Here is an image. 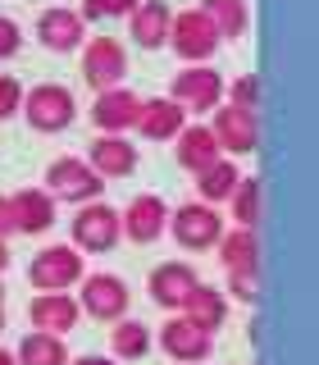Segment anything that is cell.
Instances as JSON below:
<instances>
[{
    "label": "cell",
    "instance_id": "cell-1",
    "mask_svg": "<svg viewBox=\"0 0 319 365\" xmlns=\"http://www.w3.org/2000/svg\"><path fill=\"white\" fill-rule=\"evenodd\" d=\"M46 197L51 201H68V205H87V201H100L105 192V178L78 155H60L46 165Z\"/></svg>",
    "mask_w": 319,
    "mask_h": 365
},
{
    "label": "cell",
    "instance_id": "cell-2",
    "mask_svg": "<svg viewBox=\"0 0 319 365\" xmlns=\"http://www.w3.org/2000/svg\"><path fill=\"white\" fill-rule=\"evenodd\" d=\"M83 256H78V247H64V242H51L41 247L37 256L28 260V283L37 292H68L78 288V279H83Z\"/></svg>",
    "mask_w": 319,
    "mask_h": 365
},
{
    "label": "cell",
    "instance_id": "cell-3",
    "mask_svg": "<svg viewBox=\"0 0 319 365\" xmlns=\"http://www.w3.org/2000/svg\"><path fill=\"white\" fill-rule=\"evenodd\" d=\"M19 110L37 133H64L68 123H73V114H78V101H73V91L64 83H41V87L23 91Z\"/></svg>",
    "mask_w": 319,
    "mask_h": 365
},
{
    "label": "cell",
    "instance_id": "cell-4",
    "mask_svg": "<svg viewBox=\"0 0 319 365\" xmlns=\"http://www.w3.org/2000/svg\"><path fill=\"white\" fill-rule=\"evenodd\" d=\"M128 283L119 279V274H83L78 279V311H87L91 319H105V324H114V319L128 315Z\"/></svg>",
    "mask_w": 319,
    "mask_h": 365
},
{
    "label": "cell",
    "instance_id": "cell-5",
    "mask_svg": "<svg viewBox=\"0 0 319 365\" xmlns=\"http://www.w3.org/2000/svg\"><path fill=\"white\" fill-rule=\"evenodd\" d=\"M174 46V55L182 64H205L214 51H219V32H214V23L201 14V9H182V14L169 19V41Z\"/></svg>",
    "mask_w": 319,
    "mask_h": 365
},
{
    "label": "cell",
    "instance_id": "cell-6",
    "mask_svg": "<svg viewBox=\"0 0 319 365\" xmlns=\"http://www.w3.org/2000/svg\"><path fill=\"white\" fill-rule=\"evenodd\" d=\"M169 233L182 251H210L224 233V215L205 201H187L178 210H169Z\"/></svg>",
    "mask_w": 319,
    "mask_h": 365
},
{
    "label": "cell",
    "instance_id": "cell-7",
    "mask_svg": "<svg viewBox=\"0 0 319 365\" xmlns=\"http://www.w3.org/2000/svg\"><path fill=\"white\" fill-rule=\"evenodd\" d=\"M123 237V224H119V210L105 201H87L83 210L73 215V247L78 251H91V256H105V251L119 247Z\"/></svg>",
    "mask_w": 319,
    "mask_h": 365
},
{
    "label": "cell",
    "instance_id": "cell-8",
    "mask_svg": "<svg viewBox=\"0 0 319 365\" xmlns=\"http://www.w3.org/2000/svg\"><path fill=\"white\" fill-rule=\"evenodd\" d=\"M214 123H210V133H214V142H219V151L228 160H237V155H251L260 146V119H256V110H242V106H214Z\"/></svg>",
    "mask_w": 319,
    "mask_h": 365
},
{
    "label": "cell",
    "instance_id": "cell-9",
    "mask_svg": "<svg viewBox=\"0 0 319 365\" xmlns=\"http://www.w3.org/2000/svg\"><path fill=\"white\" fill-rule=\"evenodd\" d=\"M169 101H178L182 110H214L224 106V73L210 64H187L174 73V91H169Z\"/></svg>",
    "mask_w": 319,
    "mask_h": 365
},
{
    "label": "cell",
    "instance_id": "cell-10",
    "mask_svg": "<svg viewBox=\"0 0 319 365\" xmlns=\"http://www.w3.org/2000/svg\"><path fill=\"white\" fill-rule=\"evenodd\" d=\"M160 351H164L169 361L201 365V361H210V351H214V334L197 329L187 315H174V319L160 324Z\"/></svg>",
    "mask_w": 319,
    "mask_h": 365
},
{
    "label": "cell",
    "instance_id": "cell-11",
    "mask_svg": "<svg viewBox=\"0 0 319 365\" xmlns=\"http://www.w3.org/2000/svg\"><path fill=\"white\" fill-rule=\"evenodd\" d=\"M123 73H128V51H123L114 37H91L87 51H83V78L96 91L105 87H119Z\"/></svg>",
    "mask_w": 319,
    "mask_h": 365
},
{
    "label": "cell",
    "instance_id": "cell-12",
    "mask_svg": "<svg viewBox=\"0 0 319 365\" xmlns=\"http://www.w3.org/2000/svg\"><path fill=\"white\" fill-rule=\"evenodd\" d=\"M119 224H123V237H128V242L146 247L169 228V205H164V197H155V192H142V197L128 201V210H119Z\"/></svg>",
    "mask_w": 319,
    "mask_h": 365
},
{
    "label": "cell",
    "instance_id": "cell-13",
    "mask_svg": "<svg viewBox=\"0 0 319 365\" xmlns=\"http://www.w3.org/2000/svg\"><path fill=\"white\" fill-rule=\"evenodd\" d=\"M197 269L187 265V260H164V265L151 269V279H146V288H151V302L164 306V311H182V302L192 297L197 288Z\"/></svg>",
    "mask_w": 319,
    "mask_h": 365
},
{
    "label": "cell",
    "instance_id": "cell-14",
    "mask_svg": "<svg viewBox=\"0 0 319 365\" xmlns=\"http://www.w3.org/2000/svg\"><path fill=\"white\" fill-rule=\"evenodd\" d=\"M137 114H142V96L119 83V87H105L96 96L91 123H96L100 133H128V128H137Z\"/></svg>",
    "mask_w": 319,
    "mask_h": 365
},
{
    "label": "cell",
    "instance_id": "cell-15",
    "mask_svg": "<svg viewBox=\"0 0 319 365\" xmlns=\"http://www.w3.org/2000/svg\"><path fill=\"white\" fill-rule=\"evenodd\" d=\"M87 37V23L78 19V9H64V5H51V9H41V19H37V41L46 46V51H55V55H68V51H78Z\"/></svg>",
    "mask_w": 319,
    "mask_h": 365
},
{
    "label": "cell",
    "instance_id": "cell-16",
    "mask_svg": "<svg viewBox=\"0 0 319 365\" xmlns=\"http://www.w3.org/2000/svg\"><path fill=\"white\" fill-rule=\"evenodd\" d=\"M28 319L32 329H41V334H68V329H78V319H83V311H78V297L68 292H37L28 306Z\"/></svg>",
    "mask_w": 319,
    "mask_h": 365
},
{
    "label": "cell",
    "instance_id": "cell-17",
    "mask_svg": "<svg viewBox=\"0 0 319 365\" xmlns=\"http://www.w3.org/2000/svg\"><path fill=\"white\" fill-rule=\"evenodd\" d=\"M91 169H96L100 178H128L137 169V146L128 142V133H100L96 142H91Z\"/></svg>",
    "mask_w": 319,
    "mask_h": 365
},
{
    "label": "cell",
    "instance_id": "cell-18",
    "mask_svg": "<svg viewBox=\"0 0 319 365\" xmlns=\"http://www.w3.org/2000/svg\"><path fill=\"white\" fill-rule=\"evenodd\" d=\"M9 215H14V233L37 237L55 224V201L46 197V187H19L9 197Z\"/></svg>",
    "mask_w": 319,
    "mask_h": 365
},
{
    "label": "cell",
    "instance_id": "cell-19",
    "mask_svg": "<svg viewBox=\"0 0 319 365\" xmlns=\"http://www.w3.org/2000/svg\"><path fill=\"white\" fill-rule=\"evenodd\" d=\"M182 123H187V110H182L178 101H169V96L142 101V114H137V133H142L146 142H169V137H178V133H182Z\"/></svg>",
    "mask_w": 319,
    "mask_h": 365
},
{
    "label": "cell",
    "instance_id": "cell-20",
    "mask_svg": "<svg viewBox=\"0 0 319 365\" xmlns=\"http://www.w3.org/2000/svg\"><path fill=\"white\" fill-rule=\"evenodd\" d=\"M178 142V165L187 169V174H201V169H210L214 160H219V142H214V133L205 128V123H182V133L174 137Z\"/></svg>",
    "mask_w": 319,
    "mask_h": 365
},
{
    "label": "cell",
    "instance_id": "cell-21",
    "mask_svg": "<svg viewBox=\"0 0 319 365\" xmlns=\"http://www.w3.org/2000/svg\"><path fill=\"white\" fill-rule=\"evenodd\" d=\"M169 19H174V9H169L164 0H137V9L128 14L137 46H146V51L164 46L169 41Z\"/></svg>",
    "mask_w": 319,
    "mask_h": 365
},
{
    "label": "cell",
    "instance_id": "cell-22",
    "mask_svg": "<svg viewBox=\"0 0 319 365\" xmlns=\"http://www.w3.org/2000/svg\"><path fill=\"white\" fill-rule=\"evenodd\" d=\"M182 315H187L197 329H205V334H214V329H224V319H228V297L219 288H210V283H197L192 297L182 302Z\"/></svg>",
    "mask_w": 319,
    "mask_h": 365
},
{
    "label": "cell",
    "instance_id": "cell-23",
    "mask_svg": "<svg viewBox=\"0 0 319 365\" xmlns=\"http://www.w3.org/2000/svg\"><path fill=\"white\" fill-rule=\"evenodd\" d=\"M151 347H155V338H151V329L142 324V319H114V329H110V351H114V361H142V356H151Z\"/></svg>",
    "mask_w": 319,
    "mask_h": 365
},
{
    "label": "cell",
    "instance_id": "cell-24",
    "mask_svg": "<svg viewBox=\"0 0 319 365\" xmlns=\"http://www.w3.org/2000/svg\"><path fill=\"white\" fill-rule=\"evenodd\" d=\"M219 265L224 269H251L260 265V242H256V228L233 224V233H219Z\"/></svg>",
    "mask_w": 319,
    "mask_h": 365
},
{
    "label": "cell",
    "instance_id": "cell-25",
    "mask_svg": "<svg viewBox=\"0 0 319 365\" xmlns=\"http://www.w3.org/2000/svg\"><path fill=\"white\" fill-rule=\"evenodd\" d=\"M19 365H68V347L60 334H41V329H32V334H23L19 342Z\"/></svg>",
    "mask_w": 319,
    "mask_h": 365
},
{
    "label": "cell",
    "instance_id": "cell-26",
    "mask_svg": "<svg viewBox=\"0 0 319 365\" xmlns=\"http://www.w3.org/2000/svg\"><path fill=\"white\" fill-rule=\"evenodd\" d=\"M201 14L214 23V32H219V41L224 37H242L246 32V23H251V14H246V0H201Z\"/></svg>",
    "mask_w": 319,
    "mask_h": 365
},
{
    "label": "cell",
    "instance_id": "cell-27",
    "mask_svg": "<svg viewBox=\"0 0 319 365\" xmlns=\"http://www.w3.org/2000/svg\"><path fill=\"white\" fill-rule=\"evenodd\" d=\"M237 178H242V174H237V165H233L228 155H219L210 169H201V174H197V192H201V201H205V205L228 201V192L237 187Z\"/></svg>",
    "mask_w": 319,
    "mask_h": 365
},
{
    "label": "cell",
    "instance_id": "cell-28",
    "mask_svg": "<svg viewBox=\"0 0 319 365\" xmlns=\"http://www.w3.org/2000/svg\"><path fill=\"white\" fill-rule=\"evenodd\" d=\"M228 205H233V224L256 228V220H260V178H237V187L228 192Z\"/></svg>",
    "mask_w": 319,
    "mask_h": 365
},
{
    "label": "cell",
    "instance_id": "cell-29",
    "mask_svg": "<svg viewBox=\"0 0 319 365\" xmlns=\"http://www.w3.org/2000/svg\"><path fill=\"white\" fill-rule=\"evenodd\" d=\"M228 292H233V302L251 306V302L260 297V265H251V269H228Z\"/></svg>",
    "mask_w": 319,
    "mask_h": 365
},
{
    "label": "cell",
    "instance_id": "cell-30",
    "mask_svg": "<svg viewBox=\"0 0 319 365\" xmlns=\"http://www.w3.org/2000/svg\"><path fill=\"white\" fill-rule=\"evenodd\" d=\"M228 106H242V110H260V78L256 73H242L233 78V87H224Z\"/></svg>",
    "mask_w": 319,
    "mask_h": 365
},
{
    "label": "cell",
    "instance_id": "cell-31",
    "mask_svg": "<svg viewBox=\"0 0 319 365\" xmlns=\"http://www.w3.org/2000/svg\"><path fill=\"white\" fill-rule=\"evenodd\" d=\"M137 0H83V9H78V19L91 23V19H123L132 14Z\"/></svg>",
    "mask_w": 319,
    "mask_h": 365
},
{
    "label": "cell",
    "instance_id": "cell-32",
    "mask_svg": "<svg viewBox=\"0 0 319 365\" xmlns=\"http://www.w3.org/2000/svg\"><path fill=\"white\" fill-rule=\"evenodd\" d=\"M19 106H23V87H19V78L0 73V119H14Z\"/></svg>",
    "mask_w": 319,
    "mask_h": 365
},
{
    "label": "cell",
    "instance_id": "cell-33",
    "mask_svg": "<svg viewBox=\"0 0 319 365\" xmlns=\"http://www.w3.org/2000/svg\"><path fill=\"white\" fill-rule=\"evenodd\" d=\"M19 46H23V32H19V23L0 14V60H9V55H19Z\"/></svg>",
    "mask_w": 319,
    "mask_h": 365
},
{
    "label": "cell",
    "instance_id": "cell-34",
    "mask_svg": "<svg viewBox=\"0 0 319 365\" xmlns=\"http://www.w3.org/2000/svg\"><path fill=\"white\" fill-rule=\"evenodd\" d=\"M14 233V215H9V197H0V237Z\"/></svg>",
    "mask_w": 319,
    "mask_h": 365
},
{
    "label": "cell",
    "instance_id": "cell-35",
    "mask_svg": "<svg viewBox=\"0 0 319 365\" xmlns=\"http://www.w3.org/2000/svg\"><path fill=\"white\" fill-rule=\"evenodd\" d=\"M68 365H114L110 356H68Z\"/></svg>",
    "mask_w": 319,
    "mask_h": 365
},
{
    "label": "cell",
    "instance_id": "cell-36",
    "mask_svg": "<svg viewBox=\"0 0 319 365\" xmlns=\"http://www.w3.org/2000/svg\"><path fill=\"white\" fill-rule=\"evenodd\" d=\"M9 265V247H5V237H0V269Z\"/></svg>",
    "mask_w": 319,
    "mask_h": 365
},
{
    "label": "cell",
    "instance_id": "cell-37",
    "mask_svg": "<svg viewBox=\"0 0 319 365\" xmlns=\"http://www.w3.org/2000/svg\"><path fill=\"white\" fill-rule=\"evenodd\" d=\"M0 365H19V361H14V351H5V347H0Z\"/></svg>",
    "mask_w": 319,
    "mask_h": 365
},
{
    "label": "cell",
    "instance_id": "cell-38",
    "mask_svg": "<svg viewBox=\"0 0 319 365\" xmlns=\"http://www.w3.org/2000/svg\"><path fill=\"white\" fill-rule=\"evenodd\" d=\"M0 334H5V311H0Z\"/></svg>",
    "mask_w": 319,
    "mask_h": 365
},
{
    "label": "cell",
    "instance_id": "cell-39",
    "mask_svg": "<svg viewBox=\"0 0 319 365\" xmlns=\"http://www.w3.org/2000/svg\"><path fill=\"white\" fill-rule=\"evenodd\" d=\"M0 302H5V283H0Z\"/></svg>",
    "mask_w": 319,
    "mask_h": 365
}]
</instances>
